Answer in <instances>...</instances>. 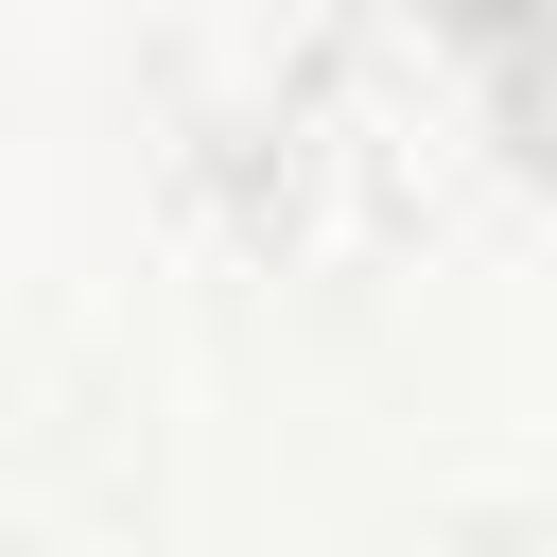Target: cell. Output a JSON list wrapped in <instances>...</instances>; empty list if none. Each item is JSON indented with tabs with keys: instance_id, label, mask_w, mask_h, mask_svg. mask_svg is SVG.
Segmentation results:
<instances>
[{
	"instance_id": "2",
	"label": "cell",
	"mask_w": 557,
	"mask_h": 557,
	"mask_svg": "<svg viewBox=\"0 0 557 557\" xmlns=\"http://www.w3.org/2000/svg\"><path fill=\"white\" fill-rule=\"evenodd\" d=\"M400 557H557V540H540V522H418Z\"/></svg>"
},
{
	"instance_id": "1",
	"label": "cell",
	"mask_w": 557,
	"mask_h": 557,
	"mask_svg": "<svg viewBox=\"0 0 557 557\" xmlns=\"http://www.w3.org/2000/svg\"><path fill=\"white\" fill-rule=\"evenodd\" d=\"M418 17H453V35H487V52H557V0H418Z\"/></svg>"
}]
</instances>
